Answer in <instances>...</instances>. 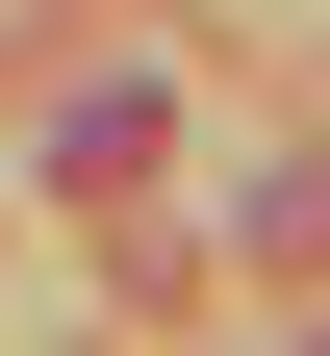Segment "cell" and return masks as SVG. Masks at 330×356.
I'll return each instance as SVG.
<instances>
[{"label":"cell","instance_id":"1","mask_svg":"<svg viewBox=\"0 0 330 356\" xmlns=\"http://www.w3.org/2000/svg\"><path fill=\"white\" fill-rule=\"evenodd\" d=\"M153 153H178L153 76H76V102H51V204H153Z\"/></svg>","mask_w":330,"mask_h":356}]
</instances>
